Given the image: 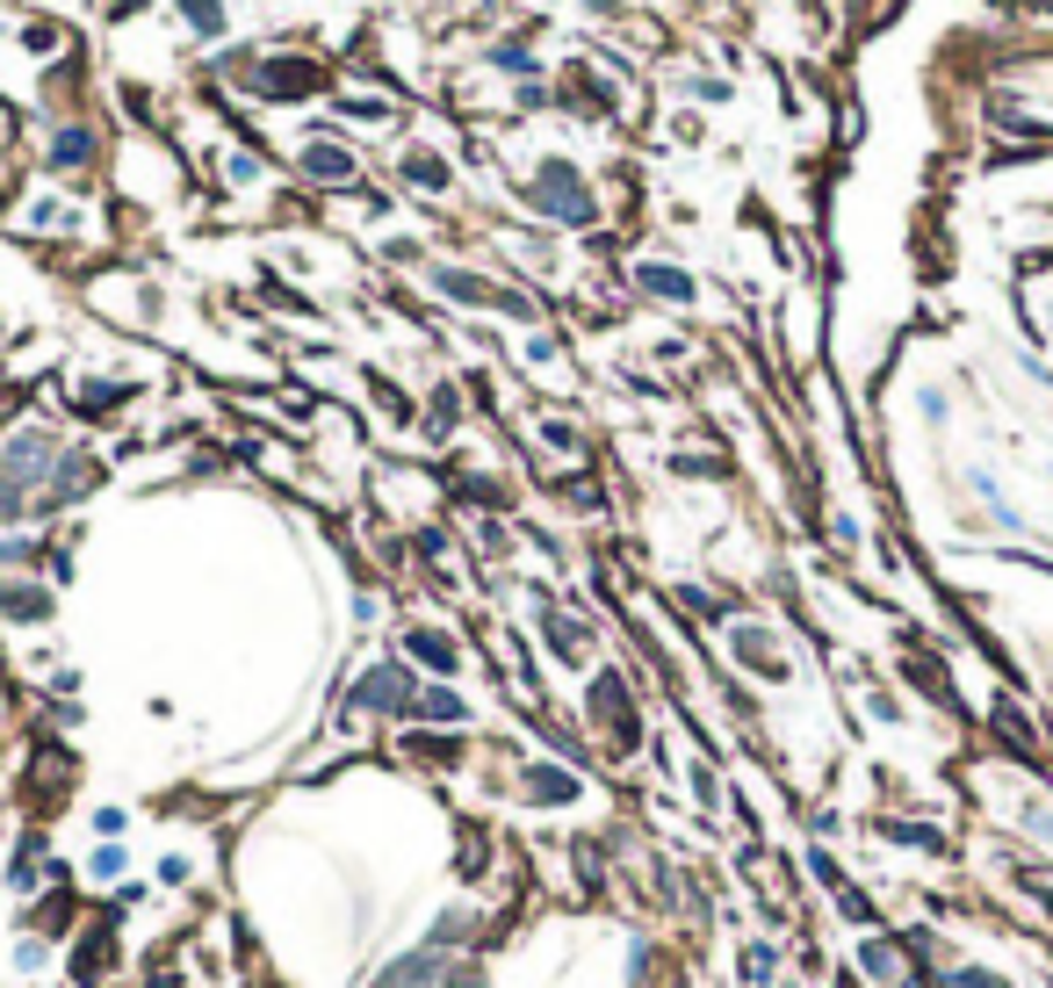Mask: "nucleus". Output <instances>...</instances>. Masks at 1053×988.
I'll list each match as a JSON object with an SVG mask.
<instances>
[{
  "mask_svg": "<svg viewBox=\"0 0 1053 988\" xmlns=\"http://www.w3.org/2000/svg\"><path fill=\"white\" fill-rule=\"evenodd\" d=\"M859 967H866V974H881V981H888V974H895V945L866 938V945H859Z\"/></svg>",
  "mask_w": 1053,
  "mask_h": 988,
  "instance_id": "1",
  "label": "nucleus"
},
{
  "mask_svg": "<svg viewBox=\"0 0 1053 988\" xmlns=\"http://www.w3.org/2000/svg\"><path fill=\"white\" fill-rule=\"evenodd\" d=\"M1025 830H1032L1039 845H1053V808L1046 801H1025Z\"/></svg>",
  "mask_w": 1053,
  "mask_h": 988,
  "instance_id": "3",
  "label": "nucleus"
},
{
  "mask_svg": "<svg viewBox=\"0 0 1053 988\" xmlns=\"http://www.w3.org/2000/svg\"><path fill=\"white\" fill-rule=\"evenodd\" d=\"M946 988H1010V981H1003V974H988V967H952Z\"/></svg>",
  "mask_w": 1053,
  "mask_h": 988,
  "instance_id": "2",
  "label": "nucleus"
}]
</instances>
